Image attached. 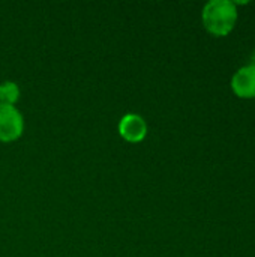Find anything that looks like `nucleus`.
Here are the masks:
<instances>
[{"label": "nucleus", "mask_w": 255, "mask_h": 257, "mask_svg": "<svg viewBox=\"0 0 255 257\" xmlns=\"http://www.w3.org/2000/svg\"><path fill=\"white\" fill-rule=\"evenodd\" d=\"M237 9L233 2L212 0L203 9L204 27L215 36H227L236 26Z\"/></svg>", "instance_id": "f257e3e1"}, {"label": "nucleus", "mask_w": 255, "mask_h": 257, "mask_svg": "<svg viewBox=\"0 0 255 257\" xmlns=\"http://www.w3.org/2000/svg\"><path fill=\"white\" fill-rule=\"evenodd\" d=\"M24 130L23 114L14 107L0 102V142L17 140Z\"/></svg>", "instance_id": "f03ea898"}, {"label": "nucleus", "mask_w": 255, "mask_h": 257, "mask_svg": "<svg viewBox=\"0 0 255 257\" xmlns=\"http://www.w3.org/2000/svg\"><path fill=\"white\" fill-rule=\"evenodd\" d=\"M231 89L233 92L243 99L255 98V66H243L240 68L233 80H231Z\"/></svg>", "instance_id": "7ed1b4c3"}, {"label": "nucleus", "mask_w": 255, "mask_h": 257, "mask_svg": "<svg viewBox=\"0 0 255 257\" xmlns=\"http://www.w3.org/2000/svg\"><path fill=\"white\" fill-rule=\"evenodd\" d=\"M119 133L128 142H132V143L141 142L147 134L146 120L138 114H126L122 117L119 123Z\"/></svg>", "instance_id": "20e7f679"}, {"label": "nucleus", "mask_w": 255, "mask_h": 257, "mask_svg": "<svg viewBox=\"0 0 255 257\" xmlns=\"http://www.w3.org/2000/svg\"><path fill=\"white\" fill-rule=\"evenodd\" d=\"M20 98V87L14 81H5L0 84V102L14 105Z\"/></svg>", "instance_id": "39448f33"}, {"label": "nucleus", "mask_w": 255, "mask_h": 257, "mask_svg": "<svg viewBox=\"0 0 255 257\" xmlns=\"http://www.w3.org/2000/svg\"><path fill=\"white\" fill-rule=\"evenodd\" d=\"M252 65H254V66H255V53H254V54H252Z\"/></svg>", "instance_id": "423d86ee"}]
</instances>
